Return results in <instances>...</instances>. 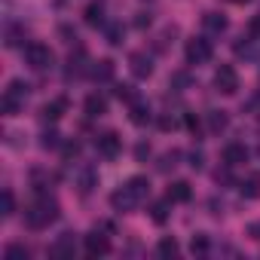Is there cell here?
I'll list each match as a JSON object with an SVG mask.
<instances>
[{
	"label": "cell",
	"mask_w": 260,
	"mask_h": 260,
	"mask_svg": "<svg viewBox=\"0 0 260 260\" xmlns=\"http://www.w3.org/2000/svg\"><path fill=\"white\" fill-rule=\"evenodd\" d=\"M55 220H58V202H55L49 193L37 190V199L25 208V223H28L31 230H46V226L55 223Z\"/></svg>",
	"instance_id": "1"
},
{
	"label": "cell",
	"mask_w": 260,
	"mask_h": 260,
	"mask_svg": "<svg viewBox=\"0 0 260 260\" xmlns=\"http://www.w3.org/2000/svg\"><path fill=\"white\" fill-rule=\"evenodd\" d=\"M25 64H28L31 71H49V68L55 64V55H52V49H49L46 43L31 40V43L25 46Z\"/></svg>",
	"instance_id": "2"
},
{
	"label": "cell",
	"mask_w": 260,
	"mask_h": 260,
	"mask_svg": "<svg viewBox=\"0 0 260 260\" xmlns=\"http://www.w3.org/2000/svg\"><path fill=\"white\" fill-rule=\"evenodd\" d=\"M184 55H187V64H208L211 55H214L211 40H205V37H193V40H187Z\"/></svg>",
	"instance_id": "3"
},
{
	"label": "cell",
	"mask_w": 260,
	"mask_h": 260,
	"mask_svg": "<svg viewBox=\"0 0 260 260\" xmlns=\"http://www.w3.org/2000/svg\"><path fill=\"white\" fill-rule=\"evenodd\" d=\"M214 89H217L220 95H236V92H239V74H236L233 64H220V68L214 71Z\"/></svg>",
	"instance_id": "4"
},
{
	"label": "cell",
	"mask_w": 260,
	"mask_h": 260,
	"mask_svg": "<svg viewBox=\"0 0 260 260\" xmlns=\"http://www.w3.org/2000/svg\"><path fill=\"white\" fill-rule=\"evenodd\" d=\"M89 71H92V61H89L86 49H83V46H77V52H71V58H68L64 80H80V77H83V74H89Z\"/></svg>",
	"instance_id": "5"
},
{
	"label": "cell",
	"mask_w": 260,
	"mask_h": 260,
	"mask_svg": "<svg viewBox=\"0 0 260 260\" xmlns=\"http://www.w3.org/2000/svg\"><path fill=\"white\" fill-rule=\"evenodd\" d=\"M95 147H98V153H101L104 159H116V156L122 153V138H119L116 132H104V135L95 138Z\"/></svg>",
	"instance_id": "6"
},
{
	"label": "cell",
	"mask_w": 260,
	"mask_h": 260,
	"mask_svg": "<svg viewBox=\"0 0 260 260\" xmlns=\"http://www.w3.org/2000/svg\"><path fill=\"white\" fill-rule=\"evenodd\" d=\"M83 248H86L89 257H104V254H110V239L104 233L92 230L89 236H83Z\"/></svg>",
	"instance_id": "7"
},
{
	"label": "cell",
	"mask_w": 260,
	"mask_h": 260,
	"mask_svg": "<svg viewBox=\"0 0 260 260\" xmlns=\"http://www.w3.org/2000/svg\"><path fill=\"white\" fill-rule=\"evenodd\" d=\"M223 166H230V169H236V166H245L248 162V156H251V150L242 144V141H230L226 147H223Z\"/></svg>",
	"instance_id": "8"
},
{
	"label": "cell",
	"mask_w": 260,
	"mask_h": 260,
	"mask_svg": "<svg viewBox=\"0 0 260 260\" xmlns=\"http://www.w3.org/2000/svg\"><path fill=\"white\" fill-rule=\"evenodd\" d=\"M128 68H132V74H135L138 80L153 77V58H150L147 52H132V55H128Z\"/></svg>",
	"instance_id": "9"
},
{
	"label": "cell",
	"mask_w": 260,
	"mask_h": 260,
	"mask_svg": "<svg viewBox=\"0 0 260 260\" xmlns=\"http://www.w3.org/2000/svg\"><path fill=\"white\" fill-rule=\"evenodd\" d=\"M138 202H141V199H138L132 190H128V187H119V190L110 193V205H113V211H132Z\"/></svg>",
	"instance_id": "10"
},
{
	"label": "cell",
	"mask_w": 260,
	"mask_h": 260,
	"mask_svg": "<svg viewBox=\"0 0 260 260\" xmlns=\"http://www.w3.org/2000/svg\"><path fill=\"white\" fill-rule=\"evenodd\" d=\"M74 251H77V242H74V233H61L52 245H49V257H74Z\"/></svg>",
	"instance_id": "11"
},
{
	"label": "cell",
	"mask_w": 260,
	"mask_h": 260,
	"mask_svg": "<svg viewBox=\"0 0 260 260\" xmlns=\"http://www.w3.org/2000/svg\"><path fill=\"white\" fill-rule=\"evenodd\" d=\"M202 28H205L208 37H220V34H226L230 22H226V16H220V13H205V16H202Z\"/></svg>",
	"instance_id": "12"
},
{
	"label": "cell",
	"mask_w": 260,
	"mask_h": 260,
	"mask_svg": "<svg viewBox=\"0 0 260 260\" xmlns=\"http://www.w3.org/2000/svg\"><path fill=\"white\" fill-rule=\"evenodd\" d=\"M128 119H132L135 125H147V122L153 119V113H150V104H147L144 98H135L132 104H128Z\"/></svg>",
	"instance_id": "13"
},
{
	"label": "cell",
	"mask_w": 260,
	"mask_h": 260,
	"mask_svg": "<svg viewBox=\"0 0 260 260\" xmlns=\"http://www.w3.org/2000/svg\"><path fill=\"white\" fill-rule=\"evenodd\" d=\"M83 110H86V116H89V119H98V116H104V113H107V98H104V95H98V92H92V95H86Z\"/></svg>",
	"instance_id": "14"
},
{
	"label": "cell",
	"mask_w": 260,
	"mask_h": 260,
	"mask_svg": "<svg viewBox=\"0 0 260 260\" xmlns=\"http://www.w3.org/2000/svg\"><path fill=\"white\" fill-rule=\"evenodd\" d=\"M64 110H68V98H55V101H49V104L40 107V119L43 122H58L64 116Z\"/></svg>",
	"instance_id": "15"
},
{
	"label": "cell",
	"mask_w": 260,
	"mask_h": 260,
	"mask_svg": "<svg viewBox=\"0 0 260 260\" xmlns=\"http://www.w3.org/2000/svg\"><path fill=\"white\" fill-rule=\"evenodd\" d=\"M113 71H116V64H113L110 58H101V61H92L89 77L98 80V83H110V80H113Z\"/></svg>",
	"instance_id": "16"
},
{
	"label": "cell",
	"mask_w": 260,
	"mask_h": 260,
	"mask_svg": "<svg viewBox=\"0 0 260 260\" xmlns=\"http://www.w3.org/2000/svg\"><path fill=\"white\" fill-rule=\"evenodd\" d=\"M190 196H193V190H190V184L187 181H175V184H169V190H166V199L175 205V202H190Z\"/></svg>",
	"instance_id": "17"
},
{
	"label": "cell",
	"mask_w": 260,
	"mask_h": 260,
	"mask_svg": "<svg viewBox=\"0 0 260 260\" xmlns=\"http://www.w3.org/2000/svg\"><path fill=\"white\" fill-rule=\"evenodd\" d=\"M205 122H208V132H211V135H220V132H226L230 116H226L223 110H208V113H205Z\"/></svg>",
	"instance_id": "18"
},
{
	"label": "cell",
	"mask_w": 260,
	"mask_h": 260,
	"mask_svg": "<svg viewBox=\"0 0 260 260\" xmlns=\"http://www.w3.org/2000/svg\"><path fill=\"white\" fill-rule=\"evenodd\" d=\"M239 193H242L245 199H257V196H260V172H251V175L239 184Z\"/></svg>",
	"instance_id": "19"
},
{
	"label": "cell",
	"mask_w": 260,
	"mask_h": 260,
	"mask_svg": "<svg viewBox=\"0 0 260 260\" xmlns=\"http://www.w3.org/2000/svg\"><path fill=\"white\" fill-rule=\"evenodd\" d=\"M83 22L89 28H101L104 25V4H89L86 13H83Z\"/></svg>",
	"instance_id": "20"
},
{
	"label": "cell",
	"mask_w": 260,
	"mask_h": 260,
	"mask_svg": "<svg viewBox=\"0 0 260 260\" xmlns=\"http://www.w3.org/2000/svg\"><path fill=\"white\" fill-rule=\"evenodd\" d=\"M22 107H25V101H22V98H16V95L4 92V98H0V110H4V116H16Z\"/></svg>",
	"instance_id": "21"
},
{
	"label": "cell",
	"mask_w": 260,
	"mask_h": 260,
	"mask_svg": "<svg viewBox=\"0 0 260 260\" xmlns=\"http://www.w3.org/2000/svg\"><path fill=\"white\" fill-rule=\"evenodd\" d=\"M125 187L132 190V193H135L138 199H147V196H150V181H147V178H141V175L128 178V181H125Z\"/></svg>",
	"instance_id": "22"
},
{
	"label": "cell",
	"mask_w": 260,
	"mask_h": 260,
	"mask_svg": "<svg viewBox=\"0 0 260 260\" xmlns=\"http://www.w3.org/2000/svg\"><path fill=\"white\" fill-rule=\"evenodd\" d=\"M178 251H181V245H178L175 236H162L159 245H156V254L159 257H178Z\"/></svg>",
	"instance_id": "23"
},
{
	"label": "cell",
	"mask_w": 260,
	"mask_h": 260,
	"mask_svg": "<svg viewBox=\"0 0 260 260\" xmlns=\"http://www.w3.org/2000/svg\"><path fill=\"white\" fill-rule=\"evenodd\" d=\"M13 214H16V193L7 187L0 196V217H13Z\"/></svg>",
	"instance_id": "24"
},
{
	"label": "cell",
	"mask_w": 260,
	"mask_h": 260,
	"mask_svg": "<svg viewBox=\"0 0 260 260\" xmlns=\"http://www.w3.org/2000/svg\"><path fill=\"white\" fill-rule=\"evenodd\" d=\"M61 144H64V141H61V135L55 132V128H46V132L40 135V147H43V150H58Z\"/></svg>",
	"instance_id": "25"
},
{
	"label": "cell",
	"mask_w": 260,
	"mask_h": 260,
	"mask_svg": "<svg viewBox=\"0 0 260 260\" xmlns=\"http://www.w3.org/2000/svg\"><path fill=\"white\" fill-rule=\"evenodd\" d=\"M122 40H125L122 22H110V25H107V43H110V46H122Z\"/></svg>",
	"instance_id": "26"
},
{
	"label": "cell",
	"mask_w": 260,
	"mask_h": 260,
	"mask_svg": "<svg viewBox=\"0 0 260 260\" xmlns=\"http://www.w3.org/2000/svg\"><path fill=\"white\" fill-rule=\"evenodd\" d=\"M169 83H172V89L184 92V89H190V86H193V77H190V71H175Z\"/></svg>",
	"instance_id": "27"
},
{
	"label": "cell",
	"mask_w": 260,
	"mask_h": 260,
	"mask_svg": "<svg viewBox=\"0 0 260 260\" xmlns=\"http://www.w3.org/2000/svg\"><path fill=\"white\" fill-rule=\"evenodd\" d=\"M7 92H10V95H16V98H22V101H28V95H31V86H28L25 80H13V83L7 86Z\"/></svg>",
	"instance_id": "28"
},
{
	"label": "cell",
	"mask_w": 260,
	"mask_h": 260,
	"mask_svg": "<svg viewBox=\"0 0 260 260\" xmlns=\"http://www.w3.org/2000/svg\"><path fill=\"white\" fill-rule=\"evenodd\" d=\"M172 37H178V28H175V25L162 28V34L156 37V49H159V52H166V49H169V43H172Z\"/></svg>",
	"instance_id": "29"
},
{
	"label": "cell",
	"mask_w": 260,
	"mask_h": 260,
	"mask_svg": "<svg viewBox=\"0 0 260 260\" xmlns=\"http://www.w3.org/2000/svg\"><path fill=\"white\" fill-rule=\"evenodd\" d=\"M150 217H153V223H166V220H169V199L150 205Z\"/></svg>",
	"instance_id": "30"
},
{
	"label": "cell",
	"mask_w": 260,
	"mask_h": 260,
	"mask_svg": "<svg viewBox=\"0 0 260 260\" xmlns=\"http://www.w3.org/2000/svg\"><path fill=\"white\" fill-rule=\"evenodd\" d=\"M190 251L193 254H208V236L205 233H196L193 242H190Z\"/></svg>",
	"instance_id": "31"
},
{
	"label": "cell",
	"mask_w": 260,
	"mask_h": 260,
	"mask_svg": "<svg viewBox=\"0 0 260 260\" xmlns=\"http://www.w3.org/2000/svg\"><path fill=\"white\" fill-rule=\"evenodd\" d=\"M113 95H116L119 101H128V104H132V101L138 98V95H135V89H132V86H125V83H119V86L113 89Z\"/></svg>",
	"instance_id": "32"
},
{
	"label": "cell",
	"mask_w": 260,
	"mask_h": 260,
	"mask_svg": "<svg viewBox=\"0 0 260 260\" xmlns=\"http://www.w3.org/2000/svg\"><path fill=\"white\" fill-rule=\"evenodd\" d=\"M178 159H181V153H178V150H169V153H162V159H159V172H169V169H175V166H178Z\"/></svg>",
	"instance_id": "33"
},
{
	"label": "cell",
	"mask_w": 260,
	"mask_h": 260,
	"mask_svg": "<svg viewBox=\"0 0 260 260\" xmlns=\"http://www.w3.org/2000/svg\"><path fill=\"white\" fill-rule=\"evenodd\" d=\"M28 257H31V251L25 245H10L7 248V260H28Z\"/></svg>",
	"instance_id": "34"
},
{
	"label": "cell",
	"mask_w": 260,
	"mask_h": 260,
	"mask_svg": "<svg viewBox=\"0 0 260 260\" xmlns=\"http://www.w3.org/2000/svg\"><path fill=\"white\" fill-rule=\"evenodd\" d=\"M184 125H187V128H190V132H193V135H196V138H199V135H202V119H199V116H196V113H184Z\"/></svg>",
	"instance_id": "35"
},
{
	"label": "cell",
	"mask_w": 260,
	"mask_h": 260,
	"mask_svg": "<svg viewBox=\"0 0 260 260\" xmlns=\"http://www.w3.org/2000/svg\"><path fill=\"white\" fill-rule=\"evenodd\" d=\"M92 187H95V172H92V169H83V175H80V190L89 193Z\"/></svg>",
	"instance_id": "36"
},
{
	"label": "cell",
	"mask_w": 260,
	"mask_h": 260,
	"mask_svg": "<svg viewBox=\"0 0 260 260\" xmlns=\"http://www.w3.org/2000/svg\"><path fill=\"white\" fill-rule=\"evenodd\" d=\"M61 153H64V159L71 162V159L80 156V144H77V141H64V144H61Z\"/></svg>",
	"instance_id": "37"
},
{
	"label": "cell",
	"mask_w": 260,
	"mask_h": 260,
	"mask_svg": "<svg viewBox=\"0 0 260 260\" xmlns=\"http://www.w3.org/2000/svg\"><path fill=\"white\" fill-rule=\"evenodd\" d=\"M19 37H25V28H7V46H19Z\"/></svg>",
	"instance_id": "38"
},
{
	"label": "cell",
	"mask_w": 260,
	"mask_h": 260,
	"mask_svg": "<svg viewBox=\"0 0 260 260\" xmlns=\"http://www.w3.org/2000/svg\"><path fill=\"white\" fill-rule=\"evenodd\" d=\"M150 153H153V150H150V144H147V141L135 144V159H138V162H147V159H150Z\"/></svg>",
	"instance_id": "39"
},
{
	"label": "cell",
	"mask_w": 260,
	"mask_h": 260,
	"mask_svg": "<svg viewBox=\"0 0 260 260\" xmlns=\"http://www.w3.org/2000/svg\"><path fill=\"white\" fill-rule=\"evenodd\" d=\"M156 125L162 128V132H172V128L178 125V119H175V116H169V113H162V116L156 119Z\"/></svg>",
	"instance_id": "40"
},
{
	"label": "cell",
	"mask_w": 260,
	"mask_h": 260,
	"mask_svg": "<svg viewBox=\"0 0 260 260\" xmlns=\"http://www.w3.org/2000/svg\"><path fill=\"white\" fill-rule=\"evenodd\" d=\"M187 159H190V169H196V172H199V169L205 166V156H202V150H193V153H190Z\"/></svg>",
	"instance_id": "41"
},
{
	"label": "cell",
	"mask_w": 260,
	"mask_h": 260,
	"mask_svg": "<svg viewBox=\"0 0 260 260\" xmlns=\"http://www.w3.org/2000/svg\"><path fill=\"white\" fill-rule=\"evenodd\" d=\"M214 181H217V184H233V175H230V166H223V172L217 169V172H214Z\"/></svg>",
	"instance_id": "42"
},
{
	"label": "cell",
	"mask_w": 260,
	"mask_h": 260,
	"mask_svg": "<svg viewBox=\"0 0 260 260\" xmlns=\"http://www.w3.org/2000/svg\"><path fill=\"white\" fill-rule=\"evenodd\" d=\"M248 34H251L254 40H260V13H257L251 22H248Z\"/></svg>",
	"instance_id": "43"
},
{
	"label": "cell",
	"mask_w": 260,
	"mask_h": 260,
	"mask_svg": "<svg viewBox=\"0 0 260 260\" xmlns=\"http://www.w3.org/2000/svg\"><path fill=\"white\" fill-rule=\"evenodd\" d=\"M150 22H153V19H150V13H138V16H135V28H141V31H144V28H150Z\"/></svg>",
	"instance_id": "44"
},
{
	"label": "cell",
	"mask_w": 260,
	"mask_h": 260,
	"mask_svg": "<svg viewBox=\"0 0 260 260\" xmlns=\"http://www.w3.org/2000/svg\"><path fill=\"white\" fill-rule=\"evenodd\" d=\"M58 31H61V37H64V43H74V40H77V34H74V31H71L68 25H61Z\"/></svg>",
	"instance_id": "45"
},
{
	"label": "cell",
	"mask_w": 260,
	"mask_h": 260,
	"mask_svg": "<svg viewBox=\"0 0 260 260\" xmlns=\"http://www.w3.org/2000/svg\"><path fill=\"white\" fill-rule=\"evenodd\" d=\"M251 236H254V239H260V223H251Z\"/></svg>",
	"instance_id": "46"
},
{
	"label": "cell",
	"mask_w": 260,
	"mask_h": 260,
	"mask_svg": "<svg viewBox=\"0 0 260 260\" xmlns=\"http://www.w3.org/2000/svg\"><path fill=\"white\" fill-rule=\"evenodd\" d=\"M230 4H248V0H230Z\"/></svg>",
	"instance_id": "47"
},
{
	"label": "cell",
	"mask_w": 260,
	"mask_h": 260,
	"mask_svg": "<svg viewBox=\"0 0 260 260\" xmlns=\"http://www.w3.org/2000/svg\"><path fill=\"white\" fill-rule=\"evenodd\" d=\"M257 125H260V113H257Z\"/></svg>",
	"instance_id": "48"
}]
</instances>
